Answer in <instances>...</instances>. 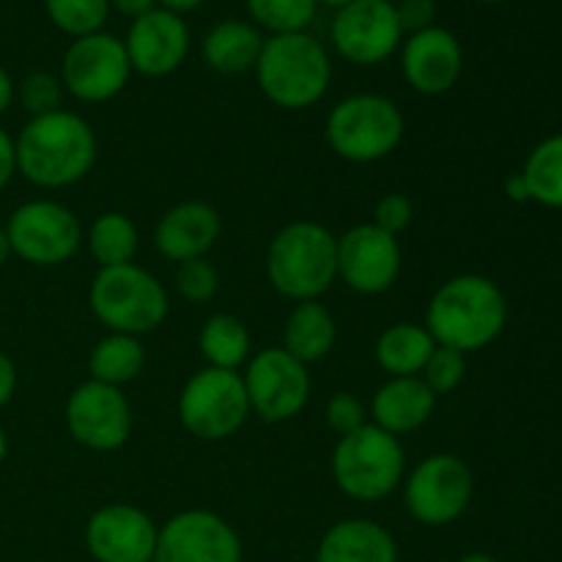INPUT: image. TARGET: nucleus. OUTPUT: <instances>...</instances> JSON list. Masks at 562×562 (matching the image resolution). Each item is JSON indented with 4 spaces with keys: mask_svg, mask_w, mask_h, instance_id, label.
I'll return each instance as SVG.
<instances>
[{
    "mask_svg": "<svg viewBox=\"0 0 562 562\" xmlns=\"http://www.w3.org/2000/svg\"><path fill=\"white\" fill-rule=\"evenodd\" d=\"M14 146L16 173L42 190L77 184L97 162V132L71 110L31 119L14 137Z\"/></svg>",
    "mask_w": 562,
    "mask_h": 562,
    "instance_id": "nucleus-1",
    "label": "nucleus"
},
{
    "mask_svg": "<svg viewBox=\"0 0 562 562\" xmlns=\"http://www.w3.org/2000/svg\"><path fill=\"white\" fill-rule=\"evenodd\" d=\"M423 324L437 346L472 355L503 335L508 302L503 289L486 274H456L434 291Z\"/></svg>",
    "mask_w": 562,
    "mask_h": 562,
    "instance_id": "nucleus-2",
    "label": "nucleus"
},
{
    "mask_svg": "<svg viewBox=\"0 0 562 562\" xmlns=\"http://www.w3.org/2000/svg\"><path fill=\"white\" fill-rule=\"evenodd\" d=\"M267 278L285 300H322L338 280V236L313 220L283 225L267 247Z\"/></svg>",
    "mask_w": 562,
    "mask_h": 562,
    "instance_id": "nucleus-3",
    "label": "nucleus"
},
{
    "mask_svg": "<svg viewBox=\"0 0 562 562\" xmlns=\"http://www.w3.org/2000/svg\"><path fill=\"white\" fill-rule=\"evenodd\" d=\"M263 97L283 110H307L324 99L333 82V60L313 33H280L263 38L256 64Z\"/></svg>",
    "mask_w": 562,
    "mask_h": 562,
    "instance_id": "nucleus-4",
    "label": "nucleus"
},
{
    "mask_svg": "<svg viewBox=\"0 0 562 562\" xmlns=\"http://www.w3.org/2000/svg\"><path fill=\"white\" fill-rule=\"evenodd\" d=\"M88 305L110 333L135 335V338L162 327L170 311L168 289L159 283L157 274L137 267L135 261L99 269L88 289Z\"/></svg>",
    "mask_w": 562,
    "mask_h": 562,
    "instance_id": "nucleus-5",
    "label": "nucleus"
},
{
    "mask_svg": "<svg viewBox=\"0 0 562 562\" xmlns=\"http://www.w3.org/2000/svg\"><path fill=\"white\" fill-rule=\"evenodd\" d=\"M333 481L355 503H382L406 477V453L398 437L366 423L333 450Z\"/></svg>",
    "mask_w": 562,
    "mask_h": 562,
    "instance_id": "nucleus-6",
    "label": "nucleus"
},
{
    "mask_svg": "<svg viewBox=\"0 0 562 562\" xmlns=\"http://www.w3.org/2000/svg\"><path fill=\"white\" fill-rule=\"evenodd\" d=\"M404 113L384 93H351L340 99L329 110L324 126L329 148L355 165H371L390 157L404 140Z\"/></svg>",
    "mask_w": 562,
    "mask_h": 562,
    "instance_id": "nucleus-7",
    "label": "nucleus"
},
{
    "mask_svg": "<svg viewBox=\"0 0 562 562\" xmlns=\"http://www.w3.org/2000/svg\"><path fill=\"white\" fill-rule=\"evenodd\" d=\"M252 415L239 371L201 368L179 393V420L187 434L203 442H223L241 431Z\"/></svg>",
    "mask_w": 562,
    "mask_h": 562,
    "instance_id": "nucleus-8",
    "label": "nucleus"
},
{
    "mask_svg": "<svg viewBox=\"0 0 562 562\" xmlns=\"http://www.w3.org/2000/svg\"><path fill=\"white\" fill-rule=\"evenodd\" d=\"M404 505L423 527H448L467 514L475 494V475L456 453L426 456L406 472Z\"/></svg>",
    "mask_w": 562,
    "mask_h": 562,
    "instance_id": "nucleus-9",
    "label": "nucleus"
},
{
    "mask_svg": "<svg viewBox=\"0 0 562 562\" xmlns=\"http://www.w3.org/2000/svg\"><path fill=\"white\" fill-rule=\"evenodd\" d=\"M11 252L31 267H60L80 252L86 241L80 217L69 206L49 198L27 201L11 212L5 223Z\"/></svg>",
    "mask_w": 562,
    "mask_h": 562,
    "instance_id": "nucleus-10",
    "label": "nucleus"
},
{
    "mask_svg": "<svg viewBox=\"0 0 562 562\" xmlns=\"http://www.w3.org/2000/svg\"><path fill=\"white\" fill-rule=\"evenodd\" d=\"M252 415L263 423H289L305 412L313 382L305 362L291 357L283 346H267L247 360L241 373Z\"/></svg>",
    "mask_w": 562,
    "mask_h": 562,
    "instance_id": "nucleus-11",
    "label": "nucleus"
},
{
    "mask_svg": "<svg viewBox=\"0 0 562 562\" xmlns=\"http://www.w3.org/2000/svg\"><path fill=\"white\" fill-rule=\"evenodd\" d=\"M130 77L132 64L124 38L104 31L75 38L60 60L64 91L86 104H102L115 99L130 86Z\"/></svg>",
    "mask_w": 562,
    "mask_h": 562,
    "instance_id": "nucleus-12",
    "label": "nucleus"
},
{
    "mask_svg": "<svg viewBox=\"0 0 562 562\" xmlns=\"http://www.w3.org/2000/svg\"><path fill=\"white\" fill-rule=\"evenodd\" d=\"M64 417L71 439L93 453H113L132 437V406L124 390L93 379L71 390Z\"/></svg>",
    "mask_w": 562,
    "mask_h": 562,
    "instance_id": "nucleus-13",
    "label": "nucleus"
},
{
    "mask_svg": "<svg viewBox=\"0 0 562 562\" xmlns=\"http://www.w3.org/2000/svg\"><path fill=\"white\" fill-rule=\"evenodd\" d=\"M329 36L340 58L355 66L384 64L404 44L398 11L390 0H351L340 5Z\"/></svg>",
    "mask_w": 562,
    "mask_h": 562,
    "instance_id": "nucleus-14",
    "label": "nucleus"
},
{
    "mask_svg": "<svg viewBox=\"0 0 562 562\" xmlns=\"http://www.w3.org/2000/svg\"><path fill=\"white\" fill-rule=\"evenodd\" d=\"M241 558L239 532L214 510H181L157 532L154 562H241Z\"/></svg>",
    "mask_w": 562,
    "mask_h": 562,
    "instance_id": "nucleus-15",
    "label": "nucleus"
},
{
    "mask_svg": "<svg viewBox=\"0 0 562 562\" xmlns=\"http://www.w3.org/2000/svg\"><path fill=\"white\" fill-rule=\"evenodd\" d=\"M404 263L398 236L360 223L338 236V280L362 296H379L395 285Z\"/></svg>",
    "mask_w": 562,
    "mask_h": 562,
    "instance_id": "nucleus-16",
    "label": "nucleus"
},
{
    "mask_svg": "<svg viewBox=\"0 0 562 562\" xmlns=\"http://www.w3.org/2000/svg\"><path fill=\"white\" fill-rule=\"evenodd\" d=\"M157 532L151 516L130 503H110L93 510L82 541L97 562H154Z\"/></svg>",
    "mask_w": 562,
    "mask_h": 562,
    "instance_id": "nucleus-17",
    "label": "nucleus"
},
{
    "mask_svg": "<svg viewBox=\"0 0 562 562\" xmlns=\"http://www.w3.org/2000/svg\"><path fill=\"white\" fill-rule=\"evenodd\" d=\"M401 71L412 91L423 97H442L453 91L464 71L461 42L445 27L412 33L401 44Z\"/></svg>",
    "mask_w": 562,
    "mask_h": 562,
    "instance_id": "nucleus-18",
    "label": "nucleus"
},
{
    "mask_svg": "<svg viewBox=\"0 0 562 562\" xmlns=\"http://www.w3.org/2000/svg\"><path fill=\"white\" fill-rule=\"evenodd\" d=\"M124 47L132 71L143 77H168L184 64L190 53V31L184 16L157 5L148 14L132 20Z\"/></svg>",
    "mask_w": 562,
    "mask_h": 562,
    "instance_id": "nucleus-19",
    "label": "nucleus"
},
{
    "mask_svg": "<svg viewBox=\"0 0 562 562\" xmlns=\"http://www.w3.org/2000/svg\"><path fill=\"white\" fill-rule=\"evenodd\" d=\"M223 234V217L206 201H181L159 217L154 228V247L165 261L176 267L195 258H206Z\"/></svg>",
    "mask_w": 562,
    "mask_h": 562,
    "instance_id": "nucleus-20",
    "label": "nucleus"
},
{
    "mask_svg": "<svg viewBox=\"0 0 562 562\" xmlns=\"http://www.w3.org/2000/svg\"><path fill=\"white\" fill-rule=\"evenodd\" d=\"M434 409H437V395L420 376H395L373 393L371 423L401 439L404 434L426 426L434 417Z\"/></svg>",
    "mask_w": 562,
    "mask_h": 562,
    "instance_id": "nucleus-21",
    "label": "nucleus"
},
{
    "mask_svg": "<svg viewBox=\"0 0 562 562\" xmlns=\"http://www.w3.org/2000/svg\"><path fill=\"white\" fill-rule=\"evenodd\" d=\"M398 541L373 519H340L318 541L316 562H398Z\"/></svg>",
    "mask_w": 562,
    "mask_h": 562,
    "instance_id": "nucleus-22",
    "label": "nucleus"
},
{
    "mask_svg": "<svg viewBox=\"0 0 562 562\" xmlns=\"http://www.w3.org/2000/svg\"><path fill=\"white\" fill-rule=\"evenodd\" d=\"M263 36L252 22L223 20L206 33L201 44V55L209 69L220 75H245L256 69L261 55Z\"/></svg>",
    "mask_w": 562,
    "mask_h": 562,
    "instance_id": "nucleus-23",
    "label": "nucleus"
},
{
    "mask_svg": "<svg viewBox=\"0 0 562 562\" xmlns=\"http://www.w3.org/2000/svg\"><path fill=\"white\" fill-rule=\"evenodd\" d=\"M335 340H338V324L329 307H324L322 300L296 302L294 311L285 318L283 349L311 366L335 349Z\"/></svg>",
    "mask_w": 562,
    "mask_h": 562,
    "instance_id": "nucleus-24",
    "label": "nucleus"
},
{
    "mask_svg": "<svg viewBox=\"0 0 562 562\" xmlns=\"http://www.w3.org/2000/svg\"><path fill=\"white\" fill-rule=\"evenodd\" d=\"M434 349H437V340L431 338L426 324L398 322L379 335L373 357H376V366L387 373V379L420 376Z\"/></svg>",
    "mask_w": 562,
    "mask_h": 562,
    "instance_id": "nucleus-25",
    "label": "nucleus"
},
{
    "mask_svg": "<svg viewBox=\"0 0 562 562\" xmlns=\"http://www.w3.org/2000/svg\"><path fill=\"white\" fill-rule=\"evenodd\" d=\"M143 368H146V349L135 335L108 333L93 344L91 355H88V373H91L88 379L119 390L135 382Z\"/></svg>",
    "mask_w": 562,
    "mask_h": 562,
    "instance_id": "nucleus-26",
    "label": "nucleus"
},
{
    "mask_svg": "<svg viewBox=\"0 0 562 562\" xmlns=\"http://www.w3.org/2000/svg\"><path fill=\"white\" fill-rule=\"evenodd\" d=\"M198 349L209 368H223V371H239L252 351L250 329L245 322L231 313H214L203 322L198 335Z\"/></svg>",
    "mask_w": 562,
    "mask_h": 562,
    "instance_id": "nucleus-27",
    "label": "nucleus"
},
{
    "mask_svg": "<svg viewBox=\"0 0 562 562\" xmlns=\"http://www.w3.org/2000/svg\"><path fill=\"white\" fill-rule=\"evenodd\" d=\"M86 247L93 261L99 263V269L124 267V263L135 261L140 234H137V225L126 214L104 212L88 225Z\"/></svg>",
    "mask_w": 562,
    "mask_h": 562,
    "instance_id": "nucleus-28",
    "label": "nucleus"
},
{
    "mask_svg": "<svg viewBox=\"0 0 562 562\" xmlns=\"http://www.w3.org/2000/svg\"><path fill=\"white\" fill-rule=\"evenodd\" d=\"M519 173L525 176L530 201L547 209H562V132L538 143Z\"/></svg>",
    "mask_w": 562,
    "mask_h": 562,
    "instance_id": "nucleus-29",
    "label": "nucleus"
},
{
    "mask_svg": "<svg viewBox=\"0 0 562 562\" xmlns=\"http://www.w3.org/2000/svg\"><path fill=\"white\" fill-rule=\"evenodd\" d=\"M250 20L258 31L302 33L316 20L318 0H245Z\"/></svg>",
    "mask_w": 562,
    "mask_h": 562,
    "instance_id": "nucleus-30",
    "label": "nucleus"
},
{
    "mask_svg": "<svg viewBox=\"0 0 562 562\" xmlns=\"http://www.w3.org/2000/svg\"><path fill=\"white\" fill-rule=\"evenodd\" d=\"M44 9L58 31L82 38L102 31L110 16V0H44Z\"/></svg>",
    "mask_w": 562,
    "mask_h": 562,
    "instance_id": "nucleus-31",
    "label": "nucleus"
},
{
    "mask_svg": "<svg viewBox=\"0 0 562 562\" xmlns=\"http://www.w3.org/2000/svg\"><path fill=\"white\" fill-rule=\"evenodd\" d=\"M64 93L66 91L60 77L49 75V71H31L16 86V99H20V104L31 119L64 110Z\"/></svg>",
    "mask_w": 562,
    "mask_h": 562,
    "instance_id": "nucleus-32",
    "label": "nucleus"
},
{
    "mask_svg": "<svg viewBox=\"0 0 562 562\" xmlns=\"http://www.w3.org/2000/svg\"><path fill=\"white\" fill-rule=\"evenodd\" d=\"M467 376V355L461 351L448 349V346H437L428 357L426 368L420 371V379L434 395H448L461 387Z\"/></svg>",
    "mask_w": 562,
    "mask_h": 562,
    "instance_id": "nucleus-33",
    "label": "nucleus"
},
{
    "mask_svg": "<svg viewBox=\"0 0 562 562\" xmlns=\"http://www.w3.org/2000/svg\"><path fill=\"white\" fill-rule=\"evenodd\" d=\"M173 285L181 300L192 302V305H206L217 296L220 272L206 258H195V261H184L176 267Z\"/></svg>",
    "mask_w": 562,
    "mask_h": 562,
    "instance_id": "nucleus-34",
    "label": "nucleus"
},
{
    "mask_svg": "<svg viewBox=\"0 0 562 562\" xmlns=\"http://www.w3.org/2000/svg\"><path fill=\"white\" fill-rule=\"evenodd\" d=\"M327 426L333 428L340 437H349L357 428H362L368 423V409L355 393H335L327 401Z\"/></svg>",
    "mask_w": 562,
    "mask_h": 562,
    "instance_id": "nucleus-35",
    "label": "nucleus"
},
{
    "mask_svg": "<svg viewBox=\"0 0 562 562\" xmlns=\"http://www.w3.org/2000/svg\"><path fill=\"white\" fill-rule=\"evenodd\" d=\"M412 217H415V206L404 192H387L373 206V225L390 236L404 234L412 225Z\"/></svg>",
    "mask_w": 562,
    "mask_h": 562,
    "instance_id": "nucleus-36",
    "label": "nucleus"
},
{
    "mask_svg": "<svg viewBox=\"0 0 562 562\" xmlns=\"http://www.w3.org/2000/svg\"><path fill=\"white\" fill-rule=\"evenodd\" d=\"M395 11H398V22L404 36H412V33L428 31V27L437 25V3L434 0H398L395 3Z\"/></svg>",
    "mask_w": 562,
    "mask_h": 562,
    "instance_id": "nucleus-37",
    "label": "nucleus"
},
{
    "mask_svg": "<svg viewBox=\"0 0 562 562\" xmlns=\"http://www.w3.org/2000/svg\"><path fill=\"white\" fill-rule=\"evenodd\" d=\"M16 176V146L14 137L0 126V190L11 184V179Z\"/></svg>",
    "mask_w": 562,
    "mask_h": 562,
    "instance_id": "nucleus-38",
    "label": "nucleus"
},
{
    "mask_svg": "<svg viewBox=\"0 0 562 562\" xmlns=\"http://www.w3.org/2000/svg\"><path fill=\"white\" fill-rule=\"evenodd\" d=\"M16 393V366L9 355L0 351V409L9 406V401Z\"/></svg>",
    "mask_w": 562,
    "mask_h": 562,
    "instance_id": "nucleus-39",
    "label": "nucleus"
},
{
    "mask_svg": "<svg viewBox=\"0 0 562 562\" xmlns=\"http://www.w3.org/2000/svg\"><path fill=\"white\" fill-rule=\"evenodd\" d=\"M113 9L119 11V14L137 20V16H143V14H148L151 9H157V0H110V11Z\"/></svg>",
    "mask_w": 562,
    "mask_h": 562,
    "instance_id": "nucleus-40",
    "label": "nucleus"
},
{
    "mask_svg": "<svg viewBox=\"0 0 562 562\" xmlns=\"http://www.w3.org/2000/svg\"><path fill=\"white\" fill-rule=\"evenodd\" d=\"M14 99H16L14 80H11L9 71H5L3 66H0V119H3V115L9 113V108H11V104H14Z\"/></svg>",
    "mask_w": 562,
    "mask_h": 562,
    "instance_id": "nucleus-41",
    "label": "nucleus"
},
{
    "mask_svg": "<svg viewBox=\"0 0 562 562\" xmlns=\"http://www.w3.org/2000/svg\"><path fill=\"white\" fill-rule=\"evenodd\" d=\"M505 195H508L514 203H527V201H530V192H527L525 176H521V173H510L508 179H505Z\"/></svg>",
    "mask_w": 562,
    "mask_h": 562,
    "instance_id": "nucleus-42",
    "label": "nucleus"
},
{
    "mask_svg": "<svg viewBox=\"0 0 562 562\" xmlns=\"http://www.w3.org/2000/svg\"><path fill=\"white\" fill-rule=\"evenodd\" d=\"M203 3H206V0H157L159 9L173 11V14H179V16H184V14H190V11L201 9Z\"/></svg>",
    "mask_w": 562,
    "mask_h": 562,
    "instance_id": "nucleus-43",
    "label": "nucleus"
},
{
    "mask_svg": "<svg viewBox=\"0 0 562 562\" xmlns=\"http://www.w3.org/2000/svg\"><path fill=\"white\" fill-rule=\"evenodd\" d=\"M11 256H14V252H11L9 234H5V228H0V267H5Z\"/></svg>",
    "mask_w": 562,
    "mask_h": 562,
    "instance_id": "nucleus-44",
    "label": "nucleus"
},
{
    "mask_svg": "<svg viewBox=\"0 0 562 562\" xmlns=\"http://www.w3.org/2000/svg\"><path fill=\"white\" fill-rule=\"evenodd\" d=\"M459 562H499V560L492 558V554H486V552H467L464 558H459Z\"/></svg>",
    "mask_w": 562,
    "mask_h": 562,
    "instance_id": "nucleus-45",
    "label": "nucleus"
},
{
    "mask_svg": "<svg viewBox=\"0 0 562 562\" xmlns=\"http://www.w3.org/2000/svg\"><path fill=\"white\" fill-rule=\"evenodd\" d=\"M5 459H9V437H5L3 426H0V467H3Z\"/></svg>",
    "mask_w": 562,
    "mask_h": 562,
    "instance_id": "nucleus-46",
    "label": "nucleus"
},
{
    "mask_svg": "<svg viewBox=\"0 0 562 562\" xmlns=\"http://www.w3.org/2000/svg\"><path fill=\"white\" fill-rule=\"evenodd\" d=\"M318 3H324V5H333V9H340V5L351 3V0H318Z\"/></svg>",
    "mask_w": 562,
    "mask_h": 562,
    "instance_id": "nucleus-47",
    "label": "nucleus"
},
{
    "mask_svg": "<svg viewBox=\"0 0 562 562\" xmlns=\"http://www.w3.org/2000/svg\"><path fill=\"white\" fill-rule=\"evenodd\" d=\"M477 3H505V0H477Z\"/></svg>",
    "mask_w": 562,
    "mask_h": 562,
    "instance_id": "nucleus-48",
    "label": "nucleus"
},
{
    "mask_svg": "<svg viewBox=\"0 0 562 562\" xmlns=\"http://www.w3.org/2000/svg\"><path fill=\"white\" fill-rule=\"evenodd\" d=\"M390 3H398V0H390Z\"/></svg>",
    "mask_w": 562,
    "mask_h": 562,
    "instance_id": "nucleus-49",
    "label": "nucleus"
}]
</instances>
